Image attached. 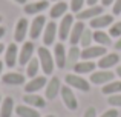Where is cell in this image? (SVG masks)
Wrapping results in <instances>:
<instances>
[{"mask_svg":"<svg viewBox=\"0 0 121 117\" xmlns=\"http://www.w3.org/2000/svg\"><path fill=\"white\" fill-rule=\"evenodd\" d=\"M2 71H3V62H0V74H2Z\"/></svg>","mask_w":121,"mask_h":117,"instance_id":"cell-44","label":"cell"},{"mask_svg":"<svg viewBox=\"0 0 121 117\" xmlns=\"http://www.w3.org/2000/svg\"><path fill=\"white\" fill-rule=\"evenodd\" d=\"M113 14H115V15L121 14V0H115V5H113Z\"/></svg>","mask_w":121,"mask_h":117,"instance_id":"cell-35","label":"cell"},{"mask_svg":"<svg viewBox=\"0 0 121 117\" xmlns=\"http://www.w3.org/2000/svg\"><path fill=\"white\" fill-rule=\"evenodd\" d=\"M65 80H66V83H68V86L77 88V89L84 91V93H87V91L91 89V86H89V82H87V80H84V79L80 77V75H75V74H68Z\"/></svg>","mask_w":121,"mask_h":117,"instance_id":"cell-2","label":"cell"},{"mask_svg":"<svg viewBox=\"0 0 121 117\" xmlns=\"http://www.w3.org/2000/svg\"><path fill=\"white\" fill-rule=\"evenodd\" d=\"M0 22H2V15H0Z\"/></svg>","mask_w":121,"mask_h":117,"instance_id":"cell-47","label":"cell"},{"mask_svg":"<svg viewBox=\"0 0 121 117\" xmlns=\"http://www.w3.org/2000/svg\"><path fill=\"white\" fill-rule=\"evenodd\" d=\"M14 2H17V3H20V5H25V3H26V0H14Z\"/></svg>","mask_w":121,"mask_h":117,"instance_id":"cell-41","label":"cell"},{"mask_svg":"<svg viewBox=\"0 0 121 117\" xmlns=\"http://www.w3.org/2000/svg\"><path fill=\"white\" fill-rule=\"evenodd\" d=\"M15 112H17L18 117H40L39 111H35L32 106H28V105H18L15 108Z\"/></svg>","mask_w":121,"mask_h":117,"instance_id":"cell-22","label":"cell"},{"mask_svg":"<svg viewBox=\"0 0 121 117\" xmlns=\"http://www.w3.org/2000/svg\"><path fill=\"white\" fill-rule=\"evenodd\" d=\"M39 65H40V62H39L37 59H31V60H29V63H28V68H26L28 77H31V79L35 77L37 72H39Z\"/></svg>","mask_w":121,"mask_h":117,"instance_id":"cell-29","label":"cell"},{"mask_svg":"<svg viewBox=\"0 0 121 117\" xmlns=\"http://www.w3.org/2000/svg\"><path fill=\"white\" fill-rule=\"evenodd\" d=\"M117 74H118L120 77H121V66H118V68H117Z\"/></svg>","mask_w":121,"mask_h":117,"instance_id":"cell-42","label":"cell"},{"mask_svg":"<svg viewBox=\"0 0 121 117\" xmlns=\"http://www.w3.org/2000/svg\"><path fill=\"white\" fill-rule=\"evenodd\" d=\"M118 62H120L118 54H115V52H112V54H104L103 57L100 59V62H98V66H100L101 69H109L110 66H115Z\"/></svg>","mask_w":121,"mask_h":117,"instance_id":"cell-16","label":"cell"},{"mask_svg":"<svg viewBox=\"0 0 121 117\" xmlns=\"http://www.w3.org/2000/svg\"><path fill=\"white\" fill-rule=\"evenodd\" d=\"M18 59V48L15 43H11V45L6 48V52H5V63L8 68H12L15 66V62Z\"/></svg>","mask_w":121,"mask_h":117,"instance_id":"cell-9","label":"cell"},{"mask_svg":"<svg viewBox=\"0 0 121 117\" xmlns=\"http://www.w3.org/2000/svg\"><path fill=\"white\" fill-rule=\"evenodd\" d=\"M92 31L91 29H86L84 28V31H83V34H81V39H80V43L84 48H89V45H91V42H92Z\"/></svg>","mask_w":121,"mask_h":117,"instance_id":"cell-30","label":"cell"},{"mask_svg":"<svg viewBox=\"0 0 121 117\" xmlns=\"http://www.w3.org/2000/svg\"><path fill=\"white\" fill-rule=\"evenodd\" d=\"M95 69V63L92 62H80L74 65V71L77 74H86V72H92Z\"/></svg>","mask_w":121,"mask_h":117,"instance_id":"cell-24","label":"cell"},{"mask_svg":"<svg viewBox=\"0 0 121 117\" xmlns=\"http://www.w3.org/2000/svg\"><path fill=\"white\" fill-rule=\"evenodd\" d=\"M80 49L77 48V46H72L71 49H69V52H68V56H66V63H69V65H72L74 66L75 63H77V60L78 57H80Z\"/></svg>","mask_w":121,"mask_h":117,"instance_id":"cell-28","label":"cell"},{"mask_svg":"<svg viewBox=\"0 0 121 117\" xmlns=\"http://www.w3.org/2000/svg\"><path fill=\"white\" fill-rule=\"evenodd\" d=\"M86 2H87V5H91V6H95V5H97V2H98V0H86Z\"/></svg>","mask_w":121,"mask_h":117,"instance_id":"cell-37","label":"cell"},{"mask_svg":"<svg viewBox=\"0 0 121 117\" xmlns=\"http://www.w3.org/2000/svg\"><path fill=\"white\" fill-rule=\"evenodd\" d=\"M61 89V85H60V79L58 77H52L46 85V99L52 100L57 97L58 91Z\"/></svg>","mask_w":121,"mask_h":117,"instance_id":"cell-10","label":"cell"},{"mask_svg":"<svg viewBox=\"0 0 121 117\" xmlns=\"http://www.w3.org/2000/svg\"><path fill=\"white\" fill-rule=\"evenodd\" d=\"M54 57H55V63L58 68H65L66 66V51L63 43H57L54 48Z\"/></svg>","mask_w":121,"mask_h":117,"instance_id":"cell-18","label":"cell"},{"mask_svg":"<svg viewBox=\"0 0 121 117\" xmlns=\"http://www.w3.org/2000/svg\"><path fill=\"white\" fill-rule=\"evenodd\" d=\"M103 94H117L121 93V82H110V83H106V86H103Z\"/></svg>","mask_w":121,"mask_h":117,"instance_id":"cell-26","label":"cell"},{"mask_svg":"<svg viewBox=\"0 0 121 117\" xmlns=\"http://www.w3.org/2000/svg\"><path fill=\"white\" fill-rule=\"evenodd\" d=\"M39 62L41 65V69L46 75L52 74L54 71V59H52V54L48 51L46 46H41L39 48Z\"/></svg>","mask_w":121,"mask_h":117,"instance_id":"cell-1","label":"cell"},{"mask_svg":"<svg viewBox=\"0 0 121 117\" xmlns=\"http://www.w3.org/2000/svg\"><path fill=\"white\" fill-rule=\"evenodd\" d=\"M86 0H71V9L74 12H80Z\"/></svg>","mask_w":121,"mask_h":117,"instance_id":"cell-32","label":"cell"},{"mask_svg":"<svg viewBox=\"0 0 121 117\" xmlns=\"http://www.w3.org/2000/svg\"><path fill=\"white\" fill-rule=\"evenodd\" d=\"M3 49H5V46H3V43H0V54L3 52Z\"/></svg>","mask_w":121,"mask_h":117,"instance_id":"cell-43","label":"cell"},{"mask_svg":"<svg viewBox=\"0 0 121 117\" xmlns=\"http://www.w3.org/2000/svg\"><path fill=\"white\" fill-rule=\"evenodd\" d=\"M92 37H94L95 42H98L101 46H109L110 45V37L107 36L106 33H103V31H95L94 34H92Z\"/></svg>","mask_w":121,"mask_h":117,"instance_id":"cell-27","label":"cell"},{"mask_svg":"<svg viewBox=\"0 0 121 117\" xmlns=\"http://www.w3.org/2000/svg\"><path fill=\"white\" fill-rule=\"evenodd\" d=\"M83 31H84V23H83L81 20L77 22V23L72 26V29H71V43H72V46H75L77 43H80Z\"/></svg>","mask_w":121,"mask_h":117,"instance_id":"cell-20","label":"cell"},{"mask_svg":"<svg viewBox=\"0 0 121 117\" xmlns=\"http://www.w3.org/2000/svg\"><path fill=\"white\" fill-rule=\"evenodd\" d=\"M5 33H6V31H5V28H3V26H0V39H2V37L5 36Z\"/></svg>","mask_w":121,"mask_h":117,"instance_id":"cell-39","label":"cell"},{"mask_svg":"<svg viewBox=\"0 0 121 117\" xmlns=\"http://www.w3.org/2000/svg\"><path fill=\"white\" fill-rule=\"evenodd\" d=\"M115 77L113 72H110L109 69H103V71H97L94 74H91V82L95 85H103L107 82H112V79Z\"/></svg>","mask_w":121,"mask_h":117,"instance_id":"cell-5","label":"cell"},{"mask_svg":"<svg viewBox=\"0 0 121 117\" xmlns=\"http://www.w3.org/2000/svg\"><path fill=\"white\" fill-rule=\"evenodd\" d=\"M106 52L107 51L104 46H89V48H84L81 51L80 57H83V60H89V59H95V57H103Z\"/></svg>","mask_w":121,"mask_h":117,"instance_id":"cell-6","label":"cell"},{"mask_svg":"<svg viewBox=\"0 0 121 117\" xmlns=\"http://www.w3.org/2000/svg\"><path fill=\"white\" fill-rule=\"evenodd\" d=\"M107 102H109L112 106H121V94H112Z\"/></svg>","mask_w":121,"mask_h":117,"instance_id":"cell-33","label":"cell"},{"mask_svg":"<svg viewBox=\"0 0 121 117\" xmlns=\"http://www.w3.org/2000/svg\"><path fill=\"white\" fill-rule=\"evenodd\" d=\"M101 2H103V5H104V6H107V5H110L113 0H101Z\"/></svg>","mask_w":121,"mask_h":117,"instance_id":"cell-40","label":"cell"},{"mask_svg":"<svg viewBox=\"0 0 121 117\" xmlns=\"http://www.w3.org/2000/svg\"><path fill=\"white\" fill-rule=\"evenodd\" d=\"M48 6H49V3L46 0H40V2H35V3H28V5H25V12L26 14H39V12L44 11Z\"/></svg>","mask_w":121,"mask_h":117,"instance_id":"cell-19","label":"cell"},{"mask_svg":"<svg viewBox=\"0 0 121 117\" xmlns=\"http://www.w3.org/2000/svg\"><path fill=\"white\" fill-rule=\"evenodd\" d=\"M55 34H57V25L54 22H49L44 28V34H43V43L44 46H49L54 43L55 40Z\"/></svg>","mask_w":121,"mask_h":117,"instance_id":"cell-13","label":"cell"},{"mask_svg":"<svg viewBox=\"0 0 121 117\" xmlns=\"http://www.w3.org/2000/svg\"><path fill=\"white\" fill-rule=\"evenodd\" d=\"M109 34L112 37H121V22H117V23H113L112 26H110V31H109Z\"/></svg>","mask_w":121,"mask_h":117,"instance_id":"cell-31","label":"cell"},{"mask_svg":"<svg viewBox=\"0 0 121 117\" xmlns=\"http://www.w3.org/2000/svg\"><path fill=\"white\" fill-rule=\"evenodd\" d=\"M2 80H3V83H5V85H12V86L25 83V77L22 74H18V72H8V74L3 75Z\"/></svg>","mask_w":121,"mask_h":117,"instance_id":"cell-21","label":"cell"},{"mask_svg":"<svg viewBox=\"0 0 121 117\" xmlns=\"http://www.w3.org/2000/svg\"><path fill=\"white\" fill-rule=\"evenodd\" d=\"M55 2H61V0H55Z\"/></svg>","mask_w":121,"mask_h":117,"instance_id":"cell-46","label":"cell"},{"mask_svg":"<svg viewBox=\"0 0 121 117\" xmlns=\"http://www.w3.org/2000/svg\"><path fill=\"white\" fill-rule=\"evenodd\" d=\"M60 93H61V97H63V102H65V105L68 106L69 109H77L78 103H77V99H75L74 93L71 91V88L69 86H61V89H60Z\"/></svg>","mask_w":121,"mask_h":117,"instance_id":"cell-7","label":"cell"},{"mask_svg":"<svg viewBox=\"0 0 121 117\" xmlns=\"http://www.w3.org/2000/svg\"><path fill=\"white\" fill-rule=\"evenodd\" d=\"M0 100H2V97H0Z\"/></svg>","mask_w":121,"mask_h":117,"instance_id":"cell-48","label":"cell"},{"mask_svg":"<svg viewBox=\"0 0 121 117\" xmlns=\"http://www.w3.org/2000/svg\"><path fill=\"white\" fill-rule=\"evenodd\" d=\"M43 86H46V77L40 75V77H34L31 82H28L25 86V91H26V94H32L35 91H40Z\"/></svg>","mask_w":121,"mask_h":117,"instance_id":"cell-11","label":"cell"},{"mask_svg":"<svg viewBox=\"0 0 121 117\" xmlns=\"http://www.w3.org/2000/svg\"><path fill=\"white\" fill-rule=\"evenodd\" d=\"M44 25H46V17L44 15H37L35 19H34L32 25H31V29H29V36L32 40L39 39L41 31L44 29Z\"/></svg>","mask_w":121,"mask_h":117,"instance_id":"cell-4","label":"cell"},{"mask_svg":"<svg viewBox=\"0 0 121 117\" xmlns=\"http://www.w3.org/2000/svg\"><path fill=\"white\" fill-rule=\"evenodd\" d=\"M23 102L26 103L28 106H32V108H43L44 105H46V102H44L43 97L37 96V94H25L23 97Z\"/></svg>","mask_w":121,"mask_h":117,"instance_id":"cell-17","label":"cell"},{"mask_svg":"<svg viewBox=\"0 0 121 117\" xmlns=\"http://www.w3.org/2000/svg\"><path fill=\"white\" fill-rule=\"evenodd\" d=\"M113 22V17L109 14L106 15H97V17H94L91 20V28H94V29H101V28H106L107 25H112Z\"/></svg>","mask_w":121,"mask_h":117,"instance_id":"cell-12","label":"cell"},{"mask_svg":"<svg viewBox=\"0 0 121 117\" xmlns=\"http://www.w3.org/2000/svg\"><path fill=\"white\" fill-rule=\"evenodd\" d=\"M66 11H68V5H66L65 2H58L57 5L52 6V9H51V17L58 19V17H61V15H65Z\"/></svg>","mask_w":121,"mask_h":117,"instance_id":"cell-25","label":"cell"},{"mask_svg":"<svg viewBox=\"0 0 121 117\" xmlns=\"http://www.w3.org/2000/svg\"><path fill=\"white\" fill-rule=\"evenodd\" d=\"M101 117H118V111L117 109H109V111H106Z\"/></svg>","mask_w":121,"mask_h":117,"instance_id":"cell-36","label":"cell"},{"mask_svg":"<svg viewBox=\"0 0 121 117\" xmlns=\"http://www.w3.org/2000/svg\"><path fill=\"white\" fill-rule=\"evenodd\" d=\"M83 117H97V109H95L94 106L87 108V111L84 112V116H83Z\"/></svg>","mask_w":121,"mask_h":117,"instance_id":"cell-34","label":"cell"},{"mask_svg":"<svg viewBox=\"0 0 121 117\" xmlns=\"http://www.w3.org/2000/svg\"><path fill=\"white\" fill-rule=\"evenodd\" d=\"M28 33V20L26 19H20L15 25V31H14V39L15 42H23Z\"/></svg>","mask_w":121,"mask_h":117,"instance_id":"cell-15","label":"cell"},{"mask_svg":"<svg viewBox=\"0 0 121 117\" xmlns=\"http://www.w3.org/2000/svg\"><path fill=\"white\" fill-rule=\"evenodd\" d=\"M115 49H121V37L118 39V42L115 43Z\"/></svg>","mask_w":121,"mask_h":117,"instance_id":"cell-38","label":"cell"},{"mask_svg":"<svg viewBox=\"0 0 121 117\" xmlns=\"http://www.w3.org/2000/svg\"><path fill=\"white\" fill-rule=\"evenodd\" d=\"M32 54H34V43L32 42L23 43L22 51H20V54H18V63H20V65H28L29 60L32 59Z\"/></svg>","mask_w":121,"mask_h":117,"instance_id":"cell-8","label":"cell"},{"mask_svg":"<svg viewBox=\"0 0 121 117\" xmlns=\"http://www.w3.org/2000/svg\"><path fill=\"white\" fill-rule=\"evenodd\" d=\"M72 25H74V15L71 14H66L63 17L61 23H60V28H58V36H60V40H66L71 34V29H72Z\"/></svg>","mask_w":121,"mask_h":117,"instance_id":"cell-3","label":"cell"},{"mask_svg":"<svg viewBox=\"0 0 121 117\" xmlns=\"http://www.w3.org/2000/svg\"><path fill=\"white\" fill-rule=\"evenodd\" d=\"M103 14V6H91L89 9H84V11H80L77 12V19L78 20H86V19H94L97 15H101Z\"/></svg>","mask_w":121,"mask_h":117,"instance_id":"cell-14","label":"cell"},{"mask_svg":"<svg viewBox=\"0 0 121 117\" xmlns=\"http://www.w3.org/2000/svg\"><path fill=\"white\" fill-rule=\"evenodd\" d=\"M12 111H14V100H12L11 97L3 99L2 108H0V117H11Z\"/></svg>","mask_w":121,"mask_h":117,"instance_id":"cell-23","label":"cell"},{"mask_svg":"<svg viewBox=\"0 0 121 117\" xmlns=\"http://www.w3.org/2000/svg\"><path fill=\"white\" fill-rule=\"evenodd\" d=\"M46 117H54V116H46Z\"/></svg>","mask_w":121,"mask_h":117,"instance_id":"cell-45","label":"cell"}]
</instances>
